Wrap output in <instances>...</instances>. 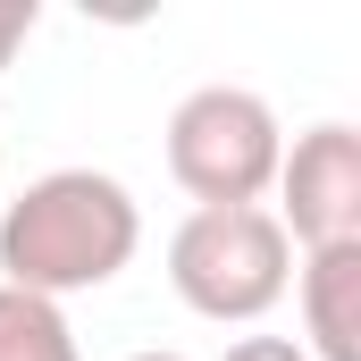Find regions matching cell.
I'll return each instance as SVG.
<instances>
[{"label":"cell","mask_w":361,"mask_h":361,"mask_svg":"<svg viewBox=\"0 0 361 361\" xmlns=\"http://www.w3.org/2000/svg\"><path fill=\"white\" fill-rule=\"evenodd\" d=\"M219 361H311V353H302L294 336H235Z\"/></svg>","instance_id":"obj_8"},{"label":"cell","mask_w":361,"mask_h":361,"mask_svg":"<svg viewBox=\"0 0 361 361\" xmlns=\"http://www.w3.org/2000/svg\"><path fill=\"white\" fill-rule=\"evenodd\" d=\"M294 294H302V353L311 361H361V244L302 252Z\"/></svg>","instance_id":"obj_5"},{"label":"cell","mask_w":361,"mask_h":361,"mask_svg":"<svg viewBox=\"0 0 361 361\" xmlns=\"http://www.w3.org/2000/svg\"><path fill=\"white\" fill-rule=\"evenodd\" d=\"M126 361H185V353H126Z\"/></svg>","instance_id":"obj_9"},{"label":"cell","mask_w":361,"mask_h":361,"mask_svg":"<svg viewBox=\"0 0 361 361\" xmlns=\"http://www.w3.org/2000/svg\"><path fill=\"white\" fill-rule=\"evenodd\" d=\"M0 361H85V353H76V328L59 302L0 286Z\"/></svg>","instance_id":"obj_6"},{"label":"cell","mask_w":361,"mask_h":361,"mask_svg":"<svg viewBox=\"0 0 361 361\" xmlns=\"http://www.w3.org/2000/svg\"><path fill=\"white\" fill-rule=\"evenodd\" d=\"M269 193H277L269 219L286 227V244H302V252L361 244V126L319 118L311 135H294Z\"/></svg>","instance_id":"obj_4"},{"label":"cell","mask_w":361,"mask_h":361,"mask_svg":"<svg viewBox=\"0 0 361 361\" xmlns=\"http://www.w3.org/2000/svg\"><path fill=\"white\" fill-rule=\"evenodd\" d=\"M169 286H177L185 311H202L219 328H252L294 286V244L269 219V202H252V210H185L177 235H169Z\"/></svg>","instance_id":"obj_2"},{"label":"cell","mask_w":361,"mask_h":361,"mask_svg":"<svg viewBox=\"0 0 361 361\" xmlns=\"http://www.w3.org/2000/svg\"><path fill=\"white\" fill-rule=\"evenodd\" d=\"M286 126L261 92L202 85L169 109V177L193 193V210H252L277 185Z\"/></svg>","instance_id":"obj_3"},{"label":"cell","mask_w":361,"mask_h":361,"mask_svg":"<svg viewBox=\"0 0 361 361\" xmlns=\"http://www.w3.org/2000/svg\"><path fill=\"white\" fill-rule=\"evenodd\" d=\"M34 25H42V8H34V0H0V76H8V59L34 42Z\"/></svg>","instance_id":"obj_7"},{"label":"cell","mask_w":361,"mask_h":361,"mask_svg":"<svg viewBox=\"0 0 361 361\" xmlns=\"http://www.w3.org/2000/svg\"><path fill=\"white\" fill-rule=\"evenodd\" d=\"M135 244H143V210H135V193L118 177L51 169L0 210V286L68 302V294L109 286L135 261Z\"/></svg>","instance_id":"obj_1"}]
</instances>
